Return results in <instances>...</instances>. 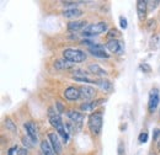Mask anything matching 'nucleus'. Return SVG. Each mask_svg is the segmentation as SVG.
Returning <instances> with one entry per match:
<instances>
[{"instance_id": "423d86ee", "label": "nucleus", "mask_w": 160, "mask_h": 155, "mask_svg": "<svg viewBox=\"0 0 160 155\" xmlns=\"http://www.w3.org/2000/svg\"><path fill=\"white\" fill-rule=\"evenodd\" d=\"M79 91H80V98H82L84 101H92V98L96 95V90L92 86H89V85L80 86Z\"/></svg>"}, {"instance_id": "ddd939ff", "label": "nucleus", "mask_w": 160, "mask_h": 155, "mask_svg": "<svg viewBox=\"0 0 160 155\" xmlns=\"http://www.w3.org/2000/svg\"><path fill=\"white\" fill-rule=\"evenodd\" d=\"M48 140L51 142V144H52V147H53L56 154H60L63 148H62V143H60L58 134H57V133H49V134H48Z\"/></svg>"}, {"instance_id": "f257e3e1", "label": "nucleus", "mask_w": 160, "mask_h": 155, "mask_svg": "<svg viewBox=\"0 0 160 155\" xmlns=\"http://www.w3.org/2000/svg\"><path fill=\"white\" fill-rule=\"evenodd\" d=\"M48 118H49V122H51L52 127L56 128L57 133L63 138L64 143H67L69 140V133L65 129V126H64V123H63V121L60 118V115L58 113V111H54V108L51 107L48 110Z\"/></svg>"}, {"instance_id": "20e7f679", "label": "nucleus", "mask_w": 160, "mask_h": 155, "mask_svg": "<svg viewBox=\"0 0 160 155\" xmlns=\"http://www.w3.org/2000/svg\"><path fill=\"white\" fill-rule=\"evenodd\" d=\"M63 58L70 63H81L86 59V54L75 48H67L63 51Z\"/></svg>"}, {"instance_id": "72a5a7b5", "label": "nucleus", "mask_w": 160, "mask_h": 155, "mask_svg": "<svg viewBox=\"0 0 160 155\" xmlns=\"http://www.w3.org/2000/svg\"><path fill=\"white\" fill-rule=\"evenodd\" d=\"M154 133H155V134H154V139H158V137L160 136V129H155Z\"/></svg>"}, {"instance_id": "aec40b11", "label": "nucleus", "mask_w": 160, "mask_h": 155, "mask_svg": "<svg viewBox=\"0 0 160 155\" xmlns=\"http://www.w3.org/2000/svg\"><path fill=\"white\" fill-rule=\"evenodd\" d=\"M54 68L56 69H59V70H63V69H70V68H73V64L70 63V62H68V60H65V59H59V60H57V62H54Z\"/></svg>"}, {"instance_id": "c756f323", "label": "nucleus", "mask_w": 160, "mask_h": 155, "mask_svg": "<svg viewBox=\"0 0 160 155\" xmlns=\"http://www.w3.org/2000/svg\"><path fill=\"white\" fill-rule=\"evenodd\" d=\"M22 143H23L25 145H27L28 148H32V147H33V143H32V140H28V139H26L25 137L22 138Z\"/></svg>"}, {"instance_id": "f3484780", "label": "nucleus", "mask_w": 160, "mask_h": 155, "mask_svg": "<svg viewBox=\"0 0 160 155\" xmlns=\"http://www.w3.org/2000/svg\"><path fill=\"white\" fill-rule=\"evenodd\" d=\"M41 150H42L43 155H56V152H54L51 142L47 139H43L41 142Z\"/></svg>"}, {"instance_id": "4be33fe9", "label": "nucleus", "mask_w": 160, "mask_h": 155, "mask_svg": "<svg viewBox=\"0 0 160 155\" xmlns=\"http://www.w3.org/2000/svg\"><path fill=\"white\" fill-rule=\"evenodd\" d=\"M5 126H6V128H8L9 131H11L12 133H16V126L14 124V122H12L9 117L5 119Z\"/></svg>"}, {"instance_id": "7ed1b4c3", "label": "nucleus", "mask_w": 160, "mask_h": 155, "mask_svg": "<svg viewBox=\"0 0 160 155\" xmlns=\"http://www.w3.org/2000/svg\"><path fill=\"white\" fill-rule=\"evenodd\" d=\"M105 31H107V23L101 21L98 23H92L89 25L86 28L82 30L81 36L82 37H92V36H99L101 33H103Z\"/></svg>"}, {"instance_id": "b1692460", "label": "nucleus", "mask_w": 160, "mask_h": 155, "mask_svg": "<svg viewBox=\"0 0 160 155\" xmlns=\"http://www.w3.org/2000/svg\"><path fill=\"white\" fill-rule=\"evenodd\" d=\"M140 70L142 72H144V74H149V73H152V68H150V65L148 64V63H142L139 65Z\"/></svg>"}, {"instance_id": "39448f33", "label": "nucleus", "mask_w": 160, "mask_h": 155, "mask_svg": "<svg viewBox=\"0 0 160 155\" xmlns=\"http://www.w3.org/2000/svg\"><path fill=\"white\" fill-rule=\"evenodd\" d=\"M160 102V94H159V89L154 88L150 90L149 92V101H148V108H149V112L150 113H154V111L157 110V107L159 106Z\"/></svg>"}, {"instance_id": "c85d7f7f", "label": "nucleus", "mask_w": 160, "mask_h": 155, "mask_svg": "<svg viewBox=\"0 0 160 155\" xmlns=\"http://www.w3.org/2000/svg\"><path fill=\"white\" fill-rule=\"evenodd\" d=\"M117 35H120V32H118L117 30H111V31L108 32V37H110L111 39H116L115 37H116Z\"/></svg>"}, {"instance_id": "393cba45", "label": "nucleus", "mask_w": 160, "mask_h": 155, "mask_svg": "<svg viewBox=\"0 0 160 155\" xmlns=\"http://www.w3.org/2000/svg\"><path fill=\"white\" fill-rule=\"evenodd\" d=\"M148 4H150L149 5V11H153L154 9H157V6L160 4V1H158V0H155V1H148Z\"/></svg>"}, {"instance_id": "0eeeda50", "label": "nucleus", "mask_w": 160, "mask_h": 155, "mask_svg": "<svg viewBox=\"0 0 160 155\" xmlns=\"http://www.w3.org/2000/svg\"><path fill=\"white\" fill-rule=\"evenodd\" d=\"M102 103H105V98H96V100L81 103L80 105V110L84 111V112H91V111H95V108H98Z\"/></svg>"}, {"instance_id": "9d476101", "label": "nucleus", "mask_w": 160, "mask_h": 155, "mask_svg": "<svg viewBox=\"0 0 160 155\" xmlns=\"http://www.w3.org/2000/svg\"><path fill=\"white\" fill-rule=\"evenodd\" d=\"M106 48L115 54H122L123 53V44L118 39H108L106 43Z\"/></svg>"}, {"instance_id": "6e6552de", "label": "nucleus", "mask_w": 160, "mask_h": 155, "mask_svg": "<svg viewBox=\"0 0 160 155\" xmlns=\"http://www.w3.org/2000/svg\"><path fill=\"white\" fill-rule=\"evenodd\" d=\"M23 127H25V129H26V132H27V136L30 138V140H32V143L36 144V143H37V138H38L36 124H35L33 122L28 121V122H25V123H23Z\"/></svg>"}, {"instance_id": "1a4fd4ad", "label": "nucleus", "mask_w": 160, "mask_h": 155, "mask_svg": "<svg viewBox=\"0 0 160 155\" xmlns=\"http://www.w3.org/2000/svg\"><path fill=\"white\" fill-rule=\"evenodd\" d=\"M89 52L91 53V56H94L96 58H110V54H107V52L105 51V46H102V44H94L92 47L89 48Z\"/></svg>"}, {"instance_id": "412c9836", "label": "nucleus", "mask_w": 160, "mask_h": 155, "mask_svg": "<svg viewBox=\"0 0 160 155\" xmlns=\"http://www.w3.org/2000/svg\"><path fill=\"white\" fill-rule=\"evenodd\" d=\"M149 47H150V49H158L160 47V38L158 35H154L152 38H150V41H149Z\"/></svg>"}, {"instance_id": "5701e85b", "label": "nucleus", "mask_w": 160, "mask_h": 155, "mask_svg": "<svg viewBox=\"0 0 160 155\" xmlns=\"http://www.w3.org/2000/svg\"><path fill=\"white\" fill-rule=\"evenodd\" d=\"M148 138H149V134H148V132L147 131H143V132H140L139 137H138V140H139V143H147L148 142Z\"/></svg>"}, {"instance_id": "bb28decb", "label": "nucleus", "mask_w": 160, "mask_h": 155, "mask_svg": "<svg viewBox=\"0 0 160 155\" xmlns=\"http://www.w3.org/2000/svg\"><path fill=\"white\" fill-rule=\"evenodd\" d=\"M117 152H118V155H124V144H123V140H120Z\"/></svg>"}, {"instance_id": "cd10ccee", "label": "nucleus", "mask_w": 160, "mask_h": 155, "mask_svg": "<svg viewBox=\"0 0 160 155\" xmlns=\"http://www.w3.org/2000/svg\"><path fill=\"white\" fill-rule=\"evenodd\" d=\"M62 4H63L64 6H73V8H75L79 2H78V1H62Z\"/></svg>"}, {"instance_id": "7c9ffc66", "label": "nucleus", "mask_w": 160, "mask_h": 155, "mask_svg": "<svg viewBox=\"0 0 160 155\" xmlns=\"http://www.w3.org/2000/svg\"><path fill=\"white\" fill-rule=\"evenodd\" d=\"M18 155H28L27 148H19V150H18Z\"/></svg>"}, {"instance_id": "a878e982", "label": "nucleus", "mask_w": 160, "mask_h": 155, "mask_svg": "<svg viewBox=\"0 0 160 155\" xmlns=\"http://www.w3.org/2000/svg\"><path fill=\"white\" fill-rule=\"evenodd\" d=\"M120 26L122 28H124V30L128 27V22H127V19H126V18H123V16L120 18Z\"/></svg>"}, {"instance_id": "2eb2a0df", "label": "nucleus", "mask_w": 160, "mask_h": 155, "mask_svg": "<svg viewBox=\"0 0 160 155\" xmlns=\"http://www.w3.org/2000/svg\"><path fill=\"white\" fill-rule=\"evenodd\" d=\"M96 85L100 88L102 91H105V92H110V91L113 90V84H112L110 80L105 79V78L96 80Z\"/></svg>"}, {"instance_id": "dca6fc26", "label": "nucleus", "mask_w": 160, "mask_h": 155, "mask_svg": "<svg viewBox=\"0 0 160 155\" xmlns=\"http://www.w3.org/2000/svg\"><path fill=\"white\" fill-rule=\"evenodd\" d=\"M62 15L67 19H77V18H80L82 15V11L80 9H77V8H72V9H67L62 12Z\"/></svg>"}, {"instance_id": "4468645a", "label": "nucleus", "mask_w": 160, "mask_h": 155, "mask_svg": "<svg viewBox=\"0 0 160 155\" xmlns=\"http://www.w3.org/2000/svg\"><path fill=\"white\" fill-rule=\"evenodd\" d=\"M147 9H148V1H144V0H138L137 1V14H138V19L140 21L145 19Z\"/></svg>"}, {"instance_id": "9b49d317", "label": "nucleus", "mask_w": 160, "mask_h": 155, "mask_svg": "<svg viewBox=\"0 0 160 155\" xmlns=\"http://www.w3.org/2000/svg\"><path fill=\"white\" fill-rule=\"evenodd\" d=\"M67 116H68V118L77 126L78 129L81 128V126H82V123H84V116H82V113H80L78 111H74V110H69V111L67 112Z\"/></svg>"}, {"instance_id": "473e14b6", "label": "nucleus", "mask_w": 160, "mask_h": 155, "mask_svg": "<svg viewBox=\"0 0 160 155\" xmlns=\"http://www.w3.org/2000/svg\"><path fill=\"white\" fill-rule=\"evenodd\" d=\"M19 150V148L18 147H12V148H10L9 149V152H8V155H14L15 152H18Z\"/></svg>"}, {"instance_id": "f8f14e48", "label": "nucleus", "mask_w": 160, "mask_h": 155, "mask_svg": "<svg viewBox=\"0 0 160 155\" xmlns=\"http://www.w3.org/2000/svg\"><path fill=\"white\" fill-rule=\"evenodd\" d=\"M63 96L65 97L67 100L69 101H77L80 98V91L79 88H75V86H69L64 90V94Z\"/></svg>"}, {"instance_id": "6ab92c4d", "label": "nucleus", "mask_w": 160, "mask_h": 155, "mask_svg": "<svg viewBox=\"0 0 160 155\" xmlns=\"http://www.w3.org/2000/svg\"><path fill=\"white\" fill-rule=\"evenodd\" d=\"M89 72L96 77H106L107 72L102 69L99 64H89Z\"/></svg>"}, {"instance_id": "f03ea898", "label": "nucleus", "mask_w": 160, "mask_h": 155, "mask_svg": "<svg viewBox=\"0 0 160 155\" xmlns=\"http://www.w3.org/2000/svg\"><path fill=\"white\" fill-rule=\"evenodd\" d=\"M102 123H103V118H102V113L101 112H94L89 116L88 119V126L90 132L94 136L100 134L101 129H102Z\"/></svg>"}, {"instance_id": "a211bd4d", "label": "nucleus", "mask_w": 160, "mask_h": 155, "mask_svg": "<svg viewBox=\"0 0 160 155\" xmlns=\"http://www.w3.org/2000/svg\"><path fill=\"white\" fill-rule=\"evenodd\" d=\"M86 21H80V20H75V21H72L68 23V30L69 31H79V30H82L84 27L86 28Z\"/></svg>"}, {"instance_id": "2f4dec72", "label": "nucleus", "mask_w": 160, "mask_h": 155, "mask_svg": "<svg viewBox=\"0 0 160 155\" xmlns=\"http://www.w3.org/2000/svg\"><path fill=\"white\" fill-rule=\"evenodd\" d=\"M56 106H57V108H58V113H63V111H64V108H63V105L60 103V102H56Z\"/></svg>"}]
</instances>
